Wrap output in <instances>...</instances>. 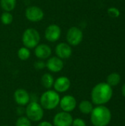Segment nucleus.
Listing matches in <instances>:
<instances>
[{"mask_svg": "<svg viewBox=\"0 0 125 126\" xmlns=\"http://www.w3.org/2000/svg\"><path fill=\"white\" fill-rule=\"evenodd\" d=\"M113 96L112 87L107 83H99L92 89L91 97L92 103L97 106L108 103Z\"/></svg>", "mask_w": 125, "mask_h": 126, "instance_id": "1", "label": "nucleus"}, {"mask_svg": "<svg viewBox=\"0 0 125 126\" xmlns=\"http://www.w3.org/2000/svg\"><path fill=\"white\" fill-rule=\"evenodd\" d=\"M111 112L104 105L94 108L91 113V121L94 126H107L111 120Z\"/></svg>", "mask_w": 125, "mask_h": 126, "instance_id": "2", "label": "nucleus"}, {"mask_svg": "<svg viewBox=\"0 0 125 126\" xmlns=\"http://www.w3.org/2000/svg\"><path fill=\"white\" fill-rule=\"evenodd\" d=\"M60 97L59 93L55 90H47L40 97V105L43 109L52 110L59 106Z\"/></svg>", "mask_w": 125, "mask_h": 126, "instance_id": "3", "label": "nucleus"}, {"mask_svg": "<svg viewBox=\"0 0 125 126\" xmlns=\"http://www.w3.org/2000/svg\"><path fill=\"white\" fill-rule=\"evenodd\" d=\"M25 114L31 122H40L43 117L44 111L40 103L36 101H32L27 105Z\"/></svg>", "mask_w": 125, "mask_h": 126, "instance_id": "4", "label": "nucleus"}, {"mask_svg": "<svg viewBox=\"0 0 125 126\" xmlns=\"http://www.w3.org/2000/svg\"><path fill=\"white\" fill-rule=\"evenodd\" d=\"M41 37L39 32L33 28L27 29L22 35V43L25 47L33 49L38 45Z\"/></svg>", "mask_w": 125, "mask_h": 126, "instance_id": "5", "label": "nucleus"}, {"mask_svg": "<svg viewBox=\"0 0 125 126\" xmlns=\"http://www.w3.org/2000/svg\"><path fill=\"white\" fill-rule=\"evenodd\" d=\"M83 33L82 30L77 27H72L69 28L67 32L66 39L68 43L71 46L79 45L83 41Z\"/></svg>", "mask_w": 125, "mask_h": 126, "instance_id": "6", "label": "nucleus"}, {"mask_svg": "<svg viewBox=\"0 0 125 126\" xmlns=\"http://www.w3.org/2000/svg\"><path fill=\"white\" fill-rule=\"evenodd\" d=\"M72 116L66 111H60L57 113L53 118L54 126H71L73 122Z\"/></svg>", "mask_w": 125, "mask_h": 126, "instance_id": "7", "label": "nucleus"}, {"mask_svg": "<svg viewBox=\"0 0 125 126\" xmlns=\"http://www.w3.org/2000/svg\"><path fill=\"white\" fill-rule=\"evenodd\" d=\"M26 18L32 22H38L43 18V11L37 6H31L27 8L25 11Z\"/></svg>", "mask_w": 125, "mask_h": 126, "instance_id": "8", "label": "nucleus"}, {"mask_svg": "<svg viewBox=\"0 0 125 126\" xmlns=\"http://www.w3.org/2000/svg\"><path fill=\"white\" fill-rule=\"evenodd\" d=\"M59 105L63 111L70 113L75 109L77 106V100L74 96L67 94L60 98Z\"/></svg>", "mask_w": 125, "mask_h": 126, "instance_id": "9", "label": "nucleus"}, {"mask_svg": "<svg viewBox=\"0 0 125 126\" xmlns=\"http://www.w3.org/2000/svg\"><path fill=\"white\" fill-rule=\"evenodd\" d=\"M15 102L20 106H27L30 101V95L28 92L24 89H18L15 91L14 94Z\"/></svg>", "mask_w": 125, "mask_h": 126, "instance_id": "10", "label": "nucleus"}, {"mask_svg": "<svg viewBox=\"0 0 125 126\" xmlns=\"http://www.w3.org/2000/svg\"><path fill=\"white\" fill-rule=\"evenodd\" d=\"M54 89L57 93H64L67 92L71 86L70 80L65 76L57 78L54 82Z\"/></svg>", "mask_w": 125, "mask_h": 126, "instance_id": "11", "label": "nucleus"}, {"mask_svg": "<svg viewBox=\"0 0 125 126\" xmlns=\"http://www.w3.org/2000/svg\"><path fill=\"white\" fill-rule=\"evenodd\" d=\"M61 35V30L59 26L56 24L49 25L45 30V38L48 41H57Z\"/></svg>", "mask_w": 125, "mask_h": 126, "instance_id": "12", "label": "nucleus"}, {"mask_svg": "<svg viewBox=\"0 0 125 126\" xmlns=\"http://www.w3.org/2000/svg\"><path fill=\"white\" fill-rule=\"evenodd\" d=\"M55 53L60 59L69 58L72 54V49L70 45L66 43H60L55 48Z\"/></svg>", "mask_w": 125, "mask_h": 126, "instance_id": "13", "label": "nucleus"}, {"mask_svg": "<svg viewBox=\"0 0 125 126\" xmlns=\"http://www.w3.org/2000/svg\"><path fill=\"white\" fill-rule=\"evenodd\" d=\"M63 62L58 57H52L46 63V67L52 72H59L63 69Z\"/></svg>", "mask_w": 125, "mask_h": 126, "instance_id": "14", "label": "nucleus"}, {"mask_svg": "<svg viewBox=\"0 0 125 126\" xmlns=\"http://www.w3.org/2000/svg\"><path fill=\"white\" fill-rule=\"evenodd\" d=\"M52 54L51 48L46 44H40L35 47V55L39 59H46Z\"/></svg>", "mask_w": 125, "mask_h": 126, "instance_id": "15", "label": "nucleus"}, {"mask_svg": "<svg viewBox=\"0 0 125 126\" xmlns=\"http://www.w3.org/2000/svg\"><path fill=\"white\" fill-rule=\"evenodd\" d=\"M54 77L49 73H45L41 77V84L45 89H51L54 85Z\"/></svg>", "mask_w": 125, "mask_h": 126, "instance_id": "16", "label": "nucleus"}, {"mask_svg": "<svg viewBox=\"0 0 125 126\" xmlns=\"http://www.w3.org/2000/svg\"><path fill=\"white\" fill-rule=\"evenodd\" d=\"M94 109V106L91 102L88 100H83L79 104V110L82 114H89Z\"/></svg>", "mask_w": 125, "mask_h": 126, "instance_id": "17", "label": "nucleus"}, {"mask_svg": "<svg viewBox=\"0 0 125 126\" xmlns=\"http://www.w3.org/2000/svg\"><path fill=\"white\" fill-rule=\"evenodd\" d=\"M0 4L5 12H10L15 7L16 0H0Z\"/></svg>", "mask_w": 125, "mask_h": 126, "instance_id": "18", "label": "nucleus"}, {"mask_svg": "<svg viewBox=\"0 0 125 126\" xmlns=\"http://www.w3.org/2000/svg\"><path fill=\"white\" fill-rule=\"evenodd\" d=\"M120 81H121V76L116 72L110 74L107 78V83L110 85L111 87L117 86L120 83Z\"/></svg>", "mask_w": 125, "mask_h": 126, "instance_id": "19", "label": "nucleus"}, {"mask_svg": "<svg viewBox=\"0 0 125 126\" xmlns=\"http://www.w3.org/2000/svg\"><path fill=\"white\" fill-rule=\"evenodd\" d=\"M18 57L21 61H27L30 57V52L27 47H21L18 51Z\"/></svg>", "mask_w": 125, "mask_h": 126, "instance_id": "20", "label": "nucleus"}, {"mask_svg": "<svg viewBox=\"0 0 125 126\" xmlns=\"http://www.w3.org/2000/svg\"><path fill=\"white\" fill-rule=\"evenodd\" d=\"M15 126H32L31 121L24 116H20L15 122Z\"/></svg>", "mask_w": 125, "mask_h": 126, "instance_id": "21", "label": "nucleus"}, {"mask_svg": "<svg viewBox=\"0 0 125 126\" xmlns=\"http://www.w3.org/2000/svg\"><path fill=\"white\" fill-rule=\"evenodd\" d=\"M1 21L4 25H9L13 21V15L10 12H4L1 14Z\"/></svg>", "mask_w": 125, "mask_h": 126, "instance_id": "22", "label": "nucleus"}, {"mask_svg": "<svg viewBox=\"0 0 125 126\" xmlns=\"http://www.w3.org/2000/svg\"><path fill=\"white\" fill-rule=\"evenodd\" d=\"M108 13L109 16L113 18H117L120 15V12H119V9H117L116 7H110L108 10Z\"/></svg>", "mask_w": 125, "mask_h": 126, "instance_id": "23", "label": "nucleus"}, {"mask_svg": "<svg viewBox=\"0 0 125 126\" xmlns=\"http://www.w3.org/2000/svg\"><path fill=\"white\" fill-rule=\"evenodd\" d=\"M71 126H86V123L84 120L81 118H76L73 120Z\"/></svg>", "mask_w": 125, "mask_h": 126, "instance_id": "24", "label": "nucleus"}, {"mask_svg": "<svg viewBox=\"0 0 125 126\" xmlns=\"http://www.w3.org/2000/svg\"><path fill=\"white\" fill-rule=\"evenodd\" d=\"M34 67L38 70L43 69L46 67V63L42 61H37L34 63Z\"/></svg>", "mask_w": 125, "mask_h": 126, "instance_id": "25", "label": "nucleus"}, {"mask_svg": "<svg viewBox=\"0 0 125 126\" xmlns=\"http://www.w3.org/2000/svg\"><path fill=\"white\" fill-rule=\"evenodd\" d=\"M24 106H20L18 107L16 109V114L18 115V116H22L24 113H25V109L23 108Z\"/></svg>", "mask_w": 125, "mask_h": 126, "instance_id": "26", "label": "nucleus"}, {"mask_svg": "<svg viewBox=\"0 0 125 126\" xmlns=\"http://www.w3.org/2000/svg\"><path fill=\"white\" fill-rule=\"evenodd\" d=\"M37 126H54L53 124H52L51 123L49 122H47V121H42V122H40L38 123V125Z\"/></svg>", "mask_w": 125, "mask_h": 126, "instance_id": "27", "label": "nucleus"}, {"mask_svg": "<svg viewBox=\"0 0 125 126\" xmlns=\"http://www.w3.org/2000/svg\"><path fill=\"white\" fill-rule=\"evenodd\" d=\"M122 94H123V96L125 97V83L123 85V86H122Z\"/></svg>", "mask_w": 125, "mask_h": 126, "instance_id": "28", "label": "nucleus"}, {"mask_svg": "<svg viewBox=\"0 0 125 126\" xmlns=\"http://www.w3.org/2000/svg\"></svg>", "mask_w": 125, "mask_h": 126, "instance_id": "29", "label": "nucleus"}]
</instances>
